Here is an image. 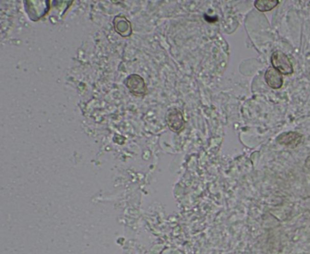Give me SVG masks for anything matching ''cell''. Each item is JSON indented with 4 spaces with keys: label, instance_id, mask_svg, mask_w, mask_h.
Wrapping results in <instances>:
<instances>
[{
    "label": "cell",
    "instance_id": "obj_3",
    "mask_svg": "<svg viewBox=\"0 0 310 254\" xmlns=\"http://www.w3.org/2000/svg\"><path fill=\"white\" fill-rule=\"evenodd\" d=\"M303 139L304 137L301 134H299L298 132L291 131L283 133L280 136H278L277 137V142L286 147L293 149L302 144Z\"/></svg>",
    "mask_w": 310,
    "mask_h": 254
},
{
    "label": "cell",
    "instance_id": "obj_6",
    "mask_svg": "<svg viewBox=\"0 0 310 254\" xmlns=\"http://www.w3.org/2000/svg\"><path fill=\"white\" fill-rule=\"evenodd\" d=\"M115 30L122 37H129L132 33V28L129 21L126 17L118 16L114 19Z\"/></svg>",
    "mask_w": 310,
    "mask_h": 254
},
{
    "label": "cell",
    "instance_id": "obj_5",
    "mask_svg": "<svg viewBox=\"0 0 310 254\" xmlns=\"http://www.w3.org/2000/svg\"><path fill=\"white\" fill-rule=\"evenodd\" d=\"M265 80L267 85L273 89L281 88L283 83H284L282 74L273 67H270L269 69L267 70L265 74Z\"/></svg>",
    "mask_w": 310,
    "mask_h": 254
},
{
    "label": "cell",
    "instance_id": "obj_7",
    "mask_svg": "<svg viewBox=\"0 0 310 254\" xmlns=\"http://www.w3.org/2000/svg\"><path fill=\"white\" fill-rule=\"evenodd\" d=\"M279 3V0H256L254 6L260 12H269L275 9Z\"/></svg>",
    "mask_w": 310,
    "mask_h": 254
},
{
    "label": "cell",
    "instance_id": "obj_8",
    "mask_svg": "<svg viewBox=\"0 0 310 254\" xmlns=\"http://www.w3.org/2000/svg\"><path fill=\"white\" fill-rule=\"evenodd\" d=\"M305 165H306V168L310 170V154L306 157V161H305Z\"/></svg>",
    "mask_w": 310,
    "mask_h": 254
},
{
    "label": "cell",
    "instance_id": "obj_1",
    "mask_svg": "<svg viewBox=\"0 0 310 254\" xmlns=\"http://www.w3.org/2000/svg\"><path fill=\"white\" fill-rule=\"evenodd\" d=\"M272 67L278 71L281 74H292L294 73L293 65L290 58L282 51H275L271 56Z\"/></svg>",
    "mask_w": 310,
    "mask_h": 254
},
{
    "label": "cell",
    "instance_id": "obj_4",
    "mask_svg": "<svg viewBox=\"0 0 310 254\" xmlns=\"http://www.w3.org/2000/svg\"><path fill=\"white\" fill-rule=\"evenodd\" d=\"M167 125L170 130L175 133L182 131L185 126V120L183 114L179 109H173L167 115Z\"/></svg>",
    "mask_w": 310,
    "mask_h": 254
},
{
    "label": "cell",
    "instance_id": "obj_2",
    "mask_svg": "<svg viewBox=\"0 0 310 254\" xmlns=\"http://www.w3.org/2000/svg\"><path fill=\"white\" fill-rule=\"evenodd\" d=\"M125 83L131 94L136 96H144L147 94L146 83L139 74H131L126 79Z\"/></svg>",
    "mask_w": 310,
    "mask_h": 254
}]
</instances>
